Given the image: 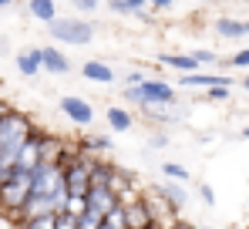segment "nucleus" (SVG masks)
Here are the masks:
<instances>
[{
	"instance_id": "25",
	"label": "nucleus",
	"mask_w": 249,
	"mask_h": 229,
	"mask_svg": "<svg viewBox=\"0 0 249 229\" xmlns=\"http://www.w3.org/2000/svg\"><path fill=\"white\" fill-rule=\"evenodd\" d=\"M105 226H108V229H128V226H124V206H122V202L105 216Z\"/></svg>"
},
{
	"instance_id": "6",
	"label": "nucleus",
	"mask_w": 249,
	"mask_h": 229,
	"mask_svg": "<svg viewBox=\"0 0 249 229\" xmlns=\"http://www.w3.org/2000/svg\"><path fill=\"white\" fill-rule=\"evenodd\" d=\"M64 149H68V138L37 128V165H57V158L64 155Z\"/></svg>"
},
{
	"instance_id": "28",
	"label": "nucleus",
	"mask_w": 249,
	"mask_h": 229,
	"mask_svg": "<svg viewBox=\"0 0 249 229\" xmlns=\"http://www.w3.org/2000/svg\"><path fill=\"white\" fill-rule=\"evenodd\" d=\"M226 68H249V47H243V51H236L229 61H226Z\"/></svg>"
},
{
	"instance_id": "39",
	"label": "nucleus",
	"mask_w": 249,
	"mask_h": 229,
	"mask_svg": "<svg viewBox=\"0 0 249 229\" xmlns=\"http://www.w3.org/2000/svg\"><path fill=\"white\" fill-rule=\"evenodd\" d=\"M239 84H243V88H246V91H249V75H246V77H243V81H239Z\"/></svg>"
},
{
	"instance_id": "3",
	"label": "nucleus",
	"mask_w": 249,
	"mask_h": 229,
	"mask_svg": "<svg viewBox=\"0 0 249 229\" xmlns=\"http://www.w3.org/2000/svg\"><path fill=\"white\" fill-rule=\"evenodd\" d=\"M27 195H31V172L10 169L3 175V182H0V209L10 212V216H17L20 206L27 202Z\"/></svg>"
},
{
	"instance_id": "35",
	"label": "nucleus",
	"mask_w": 249,
	"mask_h": 229,
	"mask_svg": "<svg viewBox=\"0 0 249 229\" xmlns=\"http://www.w3.org/2000/svg\"><path fill=\"white\" fill-rule=\"evenodd\" d=\"M0 229H17V219L10 212H3V209H0Z\"/></svg>"
},
{
	"instance_id": "12",
	"label": "nucleus",
	"mask_w": 249,
	"mask_h": 229,
	"mask_svg": "<svg viewBox=\"0 0 249 229\" xmlns=\"http://www.w3.org/2000/svg\"><path fill=\"white\" fill-rule=\"evenodd\" d=\"M81 77H84V81H94V84H115V81H118V71H115L111 64L91 57V61H84V64H81Z\"/></svg>"
},
{
	"instance_id": "5",
	"label": "nucleus",
	"mask_w": 249,
	"mask_h": 229,
	"mask_svg": "<svg viewBox=\"0 0 249 229\" xmlns=\"http://www.w3.org/2000/svg\"><path fill=\"white\" fill-rule=\"evenodd\" d=\"M57 108H61V114H64L68 121H74V125H91V121H94V105H91L88 98L64 95V98L57 101Z\"/></svg>"
},
{
	"instance_id": "15",
	"label": "nucleus",
	"mask_w": 249,
	"mask_h": 229,
	"mask_svg": "<svg viewBox=\"0 0 249 229\" xmlns=\"http://www.w3.org/2000/svg\"><path fill=\"white\" fill-rule=\"evenodd\" d=\"M37 165V128L31 132V138L24 142V149L17 155V162H14V169H20V172H31Z\"/></svg>"
},
{
	"instance_id": "18",
	"label": "nucleus",
	"mask_w": 249,
	"mask_h": 229,
	"mask_svg": "<svg viewBox=\"0 0 249 229\" xmlns=\"http://www.w3.org/2000/svg\"><path fill=\"white\" fill-rule=\"evenodd\" d=\"M105 121L111 125V132H131L135 128V118L128 108H118V105H111L108 112H105Z\"/></svg>"
},
{
	"instance_id": "22",
	"label": "nucleus",
	"mask_w": 249,
	"mask_h": 229,
	"mask_svg": "<svg viewBox=\"0 0 249 229\" xmlns=\"http://www.w3.org/2000/svg\"><path fill=\"white\" fill-rule=\"evenodd\" d=\"M162 175L172 179V182H182V186L192 179V172H189L185 165H178V162H162Z\"/></svg>"
},
{
	"instance_id": "7",
	"label": "nucleus",
	"mask_w": 249,
	"mask_h": 229,
	"mask_svg": "<svg viewBox=\"0 0 249 229\" xmlns=\"http://www.w3.org/2000/svg\"><path fill=\"white\" fill-rule=\"evenodd\" d=\"M148 189L155 192L162 202H165L172 212H178V209H185V202H189V189L182 186V182H172V179H165V182H159V186H148Z\"/></svg>"
},
{
	"instance_id": "9",
	"label": "nucleus",
	"mask_w": 249,
	"mask_h": 229,
	"mask_svg": "<svg viewBox=\"0 0 249 229\" xmlns=\"http://www.w3.org/2000/svg\"><path fill=\"white\" fill-rule=\"evenodd\" d=\"M41 71H47V75H68V71H71V57H68L57 44L41 47Z\"/></svg>"
},
{
	"instance_id": "4",
	"label": "nucleus",
	"mask_w": 249,
	"mask_h": 229,
	"mask_svg": "<svg viewBox=\"0 0 249 229\" xmlns=\"http://www.w3.org/2000/svg\"><path fill=\"white\" fill-rule=\"evenodd\" d=\"M64 192V179L57 165H34L31 169V195H57Z\"/></svg>"
},
{
	"instance_id": "38",
	"label": "nucleus",
	"mask_w": 249,
	"mask_h": 229,
	"mask_svg": "<svg viewBox=\"0 0 249 229\" xmlns=\"http://www.w3.org/2000/svg\"><path fill=\"white\" fill-rule=\"evenodd\" d=\"M239 138H246V142H249V125H246V128H243V135H239Z\"/></svg>"
},
{
	"instance_id": "8",
	"label": "nucleus",
	"mask_w": 249,
	"mask_h": 229,
	"mask_svg": "<svg viewBox=\"0 0 249 229\" xmlns=\"http://www.w3.org/2000/svg\"><path fill=\"white\" fill-rule=\"evenodd\" d=\"M124 226L128 229H148L152 226V209H148V199L145 192L131 202H124Z\"/></svg>"
},
{
	"instance_id": "14",
	"label": "nucleus",
	"mask_w": 249,
	"mask_h": 229,
	"mask_svg": "<svg viewBox=\"0 0 249 229\" xmlns=\"http://www.w3.org/2000/svg\"><path fill=\"white\" fill-rule=\"evenodd\" d=\"M14 64H17V71L24 77L41 75V47H24V51H17V54H14Z\"/></svg>"
},
{
	"instance_id": "27",
	"label": "nucleus",
	"mask_w": 249,
	"mask_h": 229,
	"mask_svg": "<svg viewBox=\"0 0 249 229\" xmlns=\"http://www.w3.org/2000/svg\"><path fill=\"white\" fill-rule=\"evenodd\" d=\"M229 95H232V88H222V84H215V88H206V101H229Z\"/></svg>"
},
{
	"instance_id": "20",
	"label": "nucleus",
	"mask_w": 249,
	"mask_h": 229,
	"mask_svg": "<svg viewBox=\"0 0 249 229\" xmlns=\"http://www.w3.org/2000/svg\"><path fill=\"white\" fill-rule=\"evenodd\" d=\"M111 14H122V17H135L142 10H148V0H108Z\"/></svg>"
},
{
	"instance_id": "19",
	"label": "nucleus",
	"mask_w": 249,
	"mask_h": 229,
	"mask_svg": "<svg viewBox=\"0 0 249 229\" xmlns=\"http://www.w3.org/2000/svg\"><path fill=\"white\" fill-rule=\"evenodd\" d=\"M78 149L84 155H101V152H115V142L108 135H84L81 142H78Z\"/></svg>"
},
{
	"instance_id": "30",
	"label": "nucleus",
	"mask_w": 249,
	"mask_h": 229,
	"mask_svg": "<svg viewBox=\"0 0 249 229\" xmlns=\"http://www.w3.org/2000/svg\"><path fill=\"white\" fill-rule=\"evenodd\" d=\"M168 142H172V138H168L165 132H152V138H148V149H168Z\"/></svg>"
},
{
	"instance_id": "1",
	"label": "nucleus",
	"mask_w": 249,
	"mask_h": 229,
	"mask_svg": "<svg viewBox=\"0 0 249 229\" xmlns=\"http://www.w3.org/2000/svg\"><path fill=\"white\" fill-rule=\"evenodd\" d=\"M122 98L128 105H138V108H148V105L168 108V105H175V88L162 77H145L138 88H124Z\"/></svg>"
},
{
	"instance_id": "23",
	"label": "nucleus",
	"mask_w": 249,
	"mask_h": 229,
	"mask_svg": "<svg viewBox=\"0 0 249 229\" xmlns=\"http://www.w3.org/2000/svg\"><path fill=\"white\" fill-rule=\"evenodd\" d=\"M101 226H105V216L94 212V209H84L78 216V229H101Z\"/></svg>"
},
{
	"instance_id": "16",
	"label": "nucleus",
	"mask_w": 249,
	"mask_h": 229,
	"mask_svg": "<svg viewBox=\"0 0 249 229\" xmlns=\"http://www.w3.org/2000/svg\"><path fill=\"white\" fill-rule=\"evenodd\" d=\"M159 64H165V68H175V71H182V75L202 71V68L196 64V57H192V54H159Z\"/></svg>"
},
{
	"instance_id": "2",
	"label": "nucleus",
	"mask_w": 249,
	"mask_h": 229,
	"mask_svg": "<svg viewBox=\"0 0 249 229\" xmlns=\"http://www.w3.org/2000/svg\"><path fill=\"white\" fill-rule=\"evenodd\" d=\"M47 34L54 38V44H68V47H84L94 40V24L84 17H54L47 24Z\"/></svg>"
},
{
	"instance_id": "29",
	"label": "nucleus",
	"mask_w": 249,
	"mask_h": 229,
	"mask_svg": "<svg viewBox=\"0 0 249 229\" xmlns=\"http://www.w3.org/2000/svg\"><path fill=\"white\" fill-rule=\"evenodd\" d=\"M54 229H78V219H74V216L57 212V216H54Z\"/></svg>"
},
{
	"instance_id": "40",
	"label": "nucleus",
	"mask_w": 249,
	"mask_h": 229,
	"mask_svg": "<svg viewBox=\"0 0 249 229\" xmlns=\"http://www.w3.org/2000/svg\"><path fill=\"white\" fill-rule=\"evenodd\" d=\"M94 3H98V7H101V3H108V0H94Z\"/></svg>"
},
{
	"instance_id": "41",
	"label": "nucleus",
	"mask_w": 249,
	"mask_h": 229,
	"mask_svg": "<svg viewBox=\"0 0 249 229\" xmlns=\"http://www.w3.org/2000/svg\"><path fill=\"white\" fill-rule=\"evenodd\" d=\"M101 229H108V226H101Z\"/></svg>"
},
{
	"instance_id": "34",
	"label": "nucleus",
	"mask_w": 249,
	"mask_h": 229,
	"mask_svg": "<svg viewBox=\"0 0 249 229\" xmlns=\"http://www.w3.org/2000/svg\"><path fill=\"white\" fill-rule=\"evenodd\" d=\"M199 199H202L206 206H215V192H212V186H206V182H202V186H199Z\"/></svg>"
},
{
	"instance_id": "33",
	"label": "nucleus",
	"mask_w": 249,
	"mask_h": 229,
	"mask_svg": "<svg viewBox=\"0 0 249 229\" xmlns=\"http://www.w3.org/2000/svg\"><path fill=\"white\" fill-rule=\"evenodd\" d=\"M145 77H148L145 71H128V75H124V88H138Z\"/></svg>"
},
{
	"instance_id": "31",
	"label": "nucleus",
	"mask_w": 249,
	"mask_h": 229,
	"mask_svg": "<svg viewBox=\"0 0 249 229\" xmlns=\"http://www.w3.org/2000/svg\"><path fill=\"white\" fill-rule=\"evenodd\" d=\"M172 7H175V0H148V10H152V14H165Z\"/></svg>"
},
{
	"instance_id": "21",
	"label": "nucleus",
	"mask_w": 249,
	"mask_h": 229,
	"mask_svg": "<svg viewBox=\"0 0 249 229\" xmlns=\"http://www.w3.org/2000/svg\"><path fill=\"white\" fill-rule=\"evenodd\" d=\"M111 175H115V165L105 162V158H94V165H91V186H111Z\"/></svg>"
},
{
	"instance_id": "24",
	"label": "nucleus",
	"mask_w": 249,
	"mask_h": 229,
	"mask_svg": "<svg viewBox=\"0 0 249 229\" xmlns=\"http://www.w3.org/2000/svg\"><path fill=\"white\" fill-rule=\"evenodd\" d=\"M84 209H88L84 195H64V209H61L64 216H74V219H78V216H81Z\"/></svg>"
},
{
	"instance_id": "17",
	"label": "nucleus",
	"mask_w": 249,
	"mask_h": 229,
	"mask_svg": "<svg viewBox=\"0 0 249 229\" xmlns=\"http://www.w3.org/2000/svg\"><path fill=\"white\" fill-rule=\"evenodd\" d=\"M27 14L41 24H51L57 17V0H27Z\"/></svg>"
},
{
	"instance_id": "36",
	"label": "nucleus",
	"mask_w": 249,
	"mask_h": 229,
	"mask_svg": "<svg viewBox=\"0 0 249 229\" xmlns=\"http://www.w3.org/2000/svg\"><path fill=\"white\" fill-rule=\"evenodd\" d=\"M168 229H192V226H189V223H182V219H178V223H175V226H168Z\"/></svg>"
},
{
	"instance_id": "32",
	"label": "nucleus",
	"mask_w": 249,
	"mask_h": 229,
	"mask_svg": "<svg viewBox=\"0 0 249 229\" xmlns=\"http://www.w3.org/2000/svg\"><path fill=\"white\" fill-rule=\"evenodd\" d=\"M71 7H74L78 14H94V10H98V3H94V0H71Z\"/></svg>"
},
{
	"instance_id": "37",
	"label": "nucleus",
	"mask_w": 249,
	"mask_h": 229,
	"mask_svg": "<svg viewBox=\"0 0 249 229\" xmlns=\"http://www.w3.org/2000/svg\"><path fill=\"white\" fill-rule=\"evenodd\" d=\"M7 7H14V0H0V10H7Z\"/></svg>"
},
{
	"instance_id": "11",
	"label": "nucleus",
	"mask_w": 249,
	"mask_h": 229,
	"mask_svg": "<svg viewBox=\"0 0 249 229\" xmlns=\"http://www.w3.org/2000/svg\"><path fill=\"white\" fill-rule=\"evenodd\" d=\"M84 202H88V209H94V212L108 216V212L118 206V195L108 189V186H91V189H88V195H84Z\"/></svg>"
},
{
	"instance_id": "26",
	"label": "nucleus",
	"mask_w": 249,
	"mask_h": 229,
	"mask_svg": "<svg viewBox=\"0 0 249 229\" xmlns=\"http://www.w3.org/2000/svg\"><path fill=\"white\" fill-rule=\"evenodd\" d=\"M192 57H196V64H199V68H212V64L219 61V54H215V51H206V47L192 51Z\"/></svg>"
},
{
	"instance_id": "13",
	"label": "nucleus",
	"mask_w": 249,
	"mask_h": 229,
	"mask_svg": "<svg viewBox=\"0 0 249 229\" xmlns=\"http://www.w3.org/2000/svg\"><path fill=\"white\" fill-rule=\"evenodd\" d=\"M212 31H215L219 38H226V40H243V38H249V20H236V17H219V20L212 24Z\"/></svg>"
},
{
	"instance_id": "10",
	"label": "nucleus",
	"mask_w": 249,
	"mask_h": 229,
	"mask_svg": "<svg viewBox=\"0 0 249 229\" xmlns=\"http://www.w3.org/2000/svg\"><path fill=\"white\" fill-rule=\"evenodd\" d=\"M178 84L182 88H215V84H222V88H232V77L229 75H212V71H192V75H182L178 77Z\"/></svg>"
}]
</instances>
